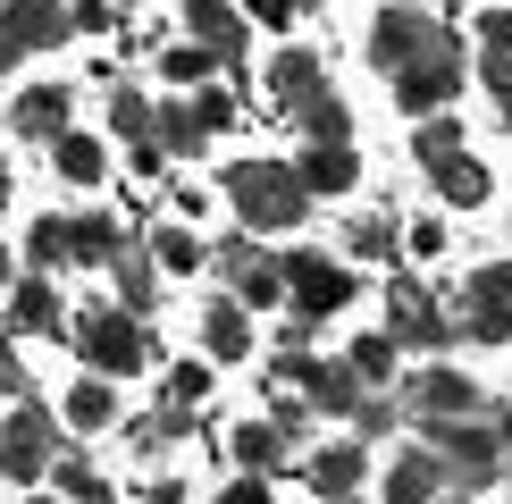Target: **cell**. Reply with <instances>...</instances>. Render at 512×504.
Returning <instances> with one entry per match:
<instances>
[{"mask_svg":"<svg viewBox=\"0 0 512 504\" xmlns=\"http://www.w3.org/2000/svg\"><path fill=\"white\" fill-rule=\"evenodd\" d=\"M496 437H504V446H512V387H504V420H496Z\"/></svg>","mask_w":512,"mask_h":504,"instance_id":"47","label":"cell"},{"mask_svg":"<svg viewBox=\"0 0 512 504\" xmlns=\"http://www.w3.org/2000/svg\"><path fill=\"white\" fill-rule=\"evenodd\" d=\"M17 59H26V51H17V42H9V34H0V76H9V68H17Z\"/></svg>","mask_w":512,"mask_h":504,"instance_id":"46","label":"cell"},{"mask_svg":"<svg viewBox=\"0 0 512 504\" xmlns=\"http://www.w3.org/2000/svg\"><path fill=\"white\" fill-rule=\"evenodd\" d=\"M353 177H361L353 143H311V152L294 160V185H303V194H345Z\"/></svg>","mask_w":512,"mask_h":504,"instance_id":"15","label":"cell"},{"mask_svg":"<svg viewBox=\"0 0 512 504\" xmlns=\"http://www.w3.org/2000/svg\"><path fill=\"white\" fill-rule=\"evenodd\" d=\"M479 68H487V84H496V101L512 118V17H487L479 26Z\"/></svg>","mask_w":512,"mask_h":504,"instance_id":"23","label":"cell"},{"mask_svg":"<svg viewBox=\"0 0 512 504\" xmlns=\"http://www.w3.org/2000/svg\"><path fill=\"white\" fill-rule=\"evenodd\" d=\"M403 252H420V261H437V252H445V227H437V219H412V236H403Z\"/></svg>","mask_w":512,"mask_h":504,"instance_id":"41","label":"cell"},{"mask_svg":"<svg viewBox=\"0 0 512 504\" xmlns=\"http://www.w3.org/2000/svg\"><path fill=\"white\" fill-rule=\"evenodd\" d=\"M387 336H395V345H445L454 320L437 311V294L420 286V278H395L387 286Z\"/></svg>","mask_w":512,"mask_h":504,"instance_id":"8","label":"cell"},{"mask_svg":"<svg viewBox=\"0 0 512 504\" xmlns=\"http://www.w3.org/2000/svg\"><path fill=\"white\" fill-rule=\"evenodd\" d=\"M152 261H160V269H202V236H194V227H160V236H152Z\"/></svg>","mask_w":512,"mask_h":504,"instance_id":"35","label":"cell"},{"mask_svg":"<svg viewBox=\"0 0 512 504\" xmlns=\"http://www.w3.org/2000/svg\"><path fill=\"white\" fill-rule=\"evenodd\" d=\"M210 68H219L210 42H168V51H160V76H168V84H202Z\"/></svg>","mask_w":512,"mask_h":504,"instance_id":"32","label":"cell"},{"mask_svg":"<svg viewBox=\"0 0 512 504\" xmlns=\"http://www.w3.org/2000/svg\"><path fill=\"white\" fill-rule=\"evenodd\" d=\"M68 336H76V353H84V362H93L101 378H135V370H143V353H152L126 303H93V311H84V320H76Z\"/></svg>","mask_w":512,"mask_h":504,"instance_id":"3","label":"cell"},{"mask_svg":"<svg viewBox=\"0 0 512 504\" xmlns=\"http://www.w3.org/2000/svg\"><path fill=\"white\" fill-rule=\"evenodd\" d=\"M185 17H194V34H202V42H210L219 59H236V42H244V17L227 9V0H194Z\"/></svg>","mask_w":512,"mask_h":504,"instance_id":"28","label":"cell"},{"mask_svg":"<svg viewBox=\"0 0 512 504\" xmlns=\"http://www.w3.org/2000/svg\"><path fill=\"white\" fill-rule=\"evenodd\" d=\"M126 236H118V219H68V261H84V269H110V252H118Z\"/></svg>","mask_w":512,"mask_h":504,"instance_id":"26","label":"cell"},{"mask_svg":"<svg viewBox=\"0 0 512 504\" xmlns=\"http://www.w3.org/2000/svg\"><path fill=\"white\" fill-rule=\"evenodd\" d=\"M51 160H59V177H68V185H101V177H110L101 135H76V126H59V135H51Z\"/></svg>","mask_w":512,"mask_h":504,"instance_id":"17","label":"cell"},{"mask_svg":"<svg viewBox=\"0 0 512 504\" xmlns=\"http://www.w3.org/2000/svg\"><path fill=\"white\" fill-rule=\"evenodd\" d=\"M0 286H9V244H0Z\"/></svg>","mask_w":512,"mask_h":504,"instance_id":"48","label":"cell"},{"mask_svg":"<svg viewBox=\"0 0 512 504\" xmlns=\"http://www.w3.org/2000/svg\"><path fill=\"white\" fill-rule=\"evenodd\" d=\"M26 261H34V269H59V261H68V219H34V227H26Z\"/></svg>","mask_w":512,"mask_h":504,"instance_id":"34","label":"cell"},{"mask_svg":"<svg viewBox=\"0 0 512 504\" xmlns=\"http://www.w3.org/2000/svg\"><path fill=\"white\" fill-rule=\"evenodd\" d=\"M412 412H420V429H437V420H479L487 395H479V378H462V370H420L412 378Z\"/></svg>","mask_w":512,"mask_h":504,"instance_id":"9","label":"cell"},{"mask_svg":"<svg viewBox=\"0 0 512 504\" xmlns=\"http://www.w3.org/2000/svg\"><path fill=\"white\" fill-rule=\"evenodd\" d=\"M26 504H59V496H26Z\"/></svg>","mask_w":512,"mask_h":504,"instance_id":"51","label":"cell"},{"mask_svg":"<svg viewBox=\"0 0 512 504\" xmlns=\"http://www.w3.org/2000/svg\"><path fill=\"white\" fill-rule=\"evenodd\" d=\"M219 504H269V479H261V471H244V479H236V488H227Z\"/></svg>","mask_w":512,"mask_h":504,"instance_id":"45","label":"cell"},{"mask_svg":"<svg viewBox=\"0 0 512 504\" xmlns=\"http://www.w3.org/2000/svg\"><path fill=\"white\" fill-rule=\"evenodd\" d=\"M9 328H26V336H59V328H68V320H59V294L42 286V278L9 286Z\"/></svg>","mask_w":512,"mask_h":504,"instance_id":"19","label":"cell"},{"mask_svg":"<svg viewBox=\"0 0 512 504\" xmlns=\"http://www.w3.org/2000/svg\"><path fill=\"white\" fill-rule=\"evenodd\" d=\"M445 462L429 454V446H403L395 454V471H387V504H445Z\"/></svg>","mask_w":512,"mask_h":504,"instance_id":"13","label":"cell"},{"mask_svg":"<svg viewBox=\"0 0 512 504\" xmlns=\"http://www.w3.org/2000/svg\"><path fill=\"white\" fill-rule=\"evenodd\" d=\"M252 17H261V26H294V17H303V0H244Z\"/></svg>","mask_w":512,"mask_h":504,"instance_id":"43","label":"cell"},{"mask_svg":"<svg viewBox=\"0 0 512 504\" xmlns=\"http://www.w3.org/2000/svg\"><path fill=\"white\" fill-rule=\"evenodd\" d=\"M462 328L479 345H504L512 336V261H487L471 286H462Z\"/></svg>","mask_w":512,"mask_h":504,"instance_id":"7","label":"cell"},{"mask_svg":"<svg viewBox=\"0 0 512 504\" xmlns=\"http://www.w3.org/2000/svg\"><path fill=\"white\" fill-rule=\"evenodd\" d=\"M110 126H118V135H152V101H143V93H110Z\"/></svg>","mask_w":512,"mask_h":504,"instance_id":"38","label":"cell"},{"mask_svg":"<svg viewBox=\"0 0 512 504\" xmlns=\"http://www.w3.org/2000/svg\"><path fill=\"white\" fill-rule=\"evenodd\" d=\"M101 26H110V0H76L68 9V34H101Z\"/></svg>","mask_w":512,"mask_h":504,"instance_id":"42","label":"cell"},{"mask_svg":"<svg viewBox=\"0 0 512 504\" xmlns=\"http://www.w3.org/2000/svg\"><path fill=\"white\" fill-rule=\"evenodd\" d=\"M51 471H59V496L68 504H110V488H101V471L84 454H51Z\"/></svg>","mask_w":512,"mask_h":504,"instance_id":"31","label":"cell"},{"mask_svg":"<svg viewBox=\"0 0 512 504\" xmlns=\"http://www.w3.org/2000/svg\"><path fill=\"white\" fill-rule=\"evenodd\" d=\"M345 420H353V429H361V437H387V429H395V404H387V395H370V387H361Z\"/></svg>","mask_w":512,"mask_h":504,"instance_id":"37","label":"cell"},{"mask_svg":"<svg viewBox=\"0 0 512 504\" xmlns=\"http://www.w3.org/2000/svg\"><path fill=\"white\" fill-rule=\"evenodd\" d=\"M429 177H437V194L454 202V210H471V202H487V168H479L471 152H445V160H429Z\"/></svg>","mask_w":512,"mask_h":504,"instance_id":"21","label":"cell"},{"mask_svg":"<svg viewBox=\"0 0 512 504\" xmlns=\"http://www.w3.org/2000/svg\"><path fill=\"white\" fill-rule=\"evenodd\" d=\"M168 395H177V404H202V395H210V370H202V362H177V370H168Z\"/></svg>","mask_w":512,"mask_h":504,"instance_id":"40","label":"cell"},{"mask_svg":"<svg viewBox=\"0 0 512 504\" xmlns=\"http://www.w3.org/2000/svg\"><path fill=\"white\" fill-rule=\"evenodd\" d=\"M345 244L361 252V261H387V252H395V219H387V210H361V219L345 227Z\"/></svg>","mask_w":512,"mask_h":504,"instance_id":"33","label":"cell"},{"mask_svg":"<svg viewBox=\"0 0 512 504\" xmlns=\"http://www.w3.org/2000/svg\"><path fill=\"white\" fill-rule=\"evenodd\" d=\"M420 446H429L437 462H445V479H454V488H479L487 471H496V462L512 454L496 429H487V412L479 420H437V429H420Z\"/></svg>","mask_w":512,"mask_h":504,"instance_id":"4","label":"cell"},{"mask_svg":"<svg viewBox=\"0 0 512 504\" xmlns=\"http://www.w3.org/2000/svg\"><path fill=\"white\" fill-rule=\"evenodd\" d=\"M227 202H236V219L252 227V236H277V227H294V219L311 210V194L294 185V168H277V160L227 168Z\"/></svg>","mask_w":512,"mask_h":504,"instance_id":"1","label":"cell"},{"mask_svg":"<svg viewBox=\"0 0 512 504\" xmlns=\"http://www.w3.org/2000/svg\"><path fill=\"white\" fill-rule=\"evenodd\" d=\"M387 76H395V101H403V110H445V101H454V84H462V42L437 26V34L420 42L403 68H387Z\"/></svg>","mask_w":512,"mask_h":504,"instance_id":"5","label":"cell"},{"mask_svg":"<svg viewBox=\"0 0 512 504\" xmlns=\"http://www.w3.org/2000/svg\"><path fill=\"white\" fill-rule=\"evenodd\" d=\"M0 34L17 51H59L68 42V0H0Z\"/></svg>","mask_w":512,"mask_h":504,"instance_id":"11","label":"cell"},{"mask_svg":"<svg viewBox=\"0 0 512 504\" xmlns=\"http://www.w3.org/2000/svg\"><path fill=\"white\" fill-rule=\"evenodd\" d=\"M429 34H437V17H429V9H412V0H395V9H378V17H370V42H361V51H370L378 68H403V59H412Z\"/></svg>","mask_w":512,"mask_h":504,"instance_id":"10","label":"cell"},{"mask_svg":"<svg viewBox=\"0 0 512 504\" xmlns=\"http://www.w3.org/2000/svg\"><path fill=\"white\" fill-rule=\"evenodd\" d=\"M110 420H118V387H110V378H76V387H68V429H110Z\"/></svg>","mask_w":512,"mask_h":504,"instance_id":"24","label":"cell"},{"mask_svg":"<svg viewBox=\"0 0 512 504\" xmlns=\"http://www.w3.org/2000/svg\"><path fill=\"white\" fill-rule=\"evenodd\" d=\"M303 479L319 496H353L361 488V446H319L311 462H303Z\"/></svg>","mask_w":512,"mask_h":504,"instance_id":"22","label":"cell"},{"mask_svg":"<svg viewBox=\"0 0 512 504\" xmlns=\"http://www.w3.org/2000/svg\"><path fill=\"white\" fill-rule=\"evenodd\" d=\"M68 110H76V101H68V84H26V93L9 101V126H17L26 143H51L59 126H68Z\"/></svg>","mask_w":512,"mask_h":504,"instance_id":"14","label":"cell"},{"mask_svg":"<svg viewBox=\"0 0 512 504\" xmlns=\"http://www.w3.org/2000/svg\"><path fill=\"white\" fill-rule=\"evenodd\" d=\"M0 202H9V168H0Z\"/></svg>","mask_w":512,"mask_h":504,"instance_id":"49","label":"cell"},{"mask_svg":"<svg viewBox=\"0 0 512 504\" xmlns=\"http://www.w3.org/2000/svg\"><path fill=\"white\" fill-rule=\"evenodd\" d=\"M319 504H353V496H319Z\"/></svg>","mask_w":512,"mask_h":504,"instance_id":"50","label":"cell"},{"mask_svg":"<svg viewBox=\"0 0 512 504\" xmlns=\"http://www.w3.org/2000/svg\"><path fill=\"white\" fill-rule=\"evenodd\" d=\"M227 446H236L244 471H277V462H286V429H277V420H244Z\"/></svg>","mask_w":512,"mask_h":504,"instance_id":"27","label":"cell"},{"mask_svg":"<svg viewBox=\"0 0 512 504\" xmlns=\"http://www.w3.org/2000/svg\"><path fill=\"white\" fill-rule=\"evenodd\" d=\"M0 395H26V370H17V345H9V328H0Z\"/></svg>","mask_w":512,"mask_h":504,"instance_id":"44","label":"cell"},{"mask_svg":"<svg viewBox=\"0 0 512 504\" xmlns=\"http://www.w3.org/2000/svg\"><path fill=\"white\" fill-rule=\"evenodd\" d=\"M277 278H286V303H294V311H286V336H311L328 311L353 303V278H345L336 261H319V252H286Z\"/></svg>","mask_w":512,"mask_h":504,"instance_id":"2","label":"cell"},{"mask_svg":"<svg viewBox=\"0 0 512 504\" xmlns=\"http://www.w3.org/2000/svg\"><path fill=\"white\" fill-rule=\"evenodd\" d=\"M345 370L361 378V387H387V370H395V336H387V328H378V336H353Z\"/></svg>","mask_w":512,"mask_h":504,"instance_id":"30","label":"cell"},{"mask_svg":"<svg viewBox=\"0 0 512 504\" xmlns=\"http://www.w3.org/2000/svg\"><path fill=\"white\" fill-rule=\"evenodd\" d=\"M202 345L219 353V362H244V353H252V320H244V303H236V294L202 311Z\"/></svg>","mask_w":512,"mask_h":504,"instance_id":"18","label":"cell"},{"mask_svg":"<svg viewBox=\"0 0 512 504\" xmlns=\"http://www.w3.org/2000/svg\"><path fill=\"white\" fill-rule=\"evenodd\" d=\"M194 118H202V126H227V118H236V93L202 76V93H194Z\"/></svg>","mask_w":512,"mask_h":504,"instance_id":"39","label":"cell"},{"mask_svg":"<svg viewBox=\"0 0 512 504\" xmlns=\"http://www.w3.org/2000/svg\"><path fill=\"white\" fill-rule=\"evenodd\" d=\"M286 118L303 126L311 143H345V135H353V110H345V101H336V93H311V101H294Z\"/></svg>","mask_w":512,"mask_h":504,"instance_id":"25","label":"cell"},{"mask_svg":"<svg viewBox=\"0 0 512 504\" xmlns=\"http://www.w3.org/2000/svg\"><path fill=\"white\" fill-rule=\"evenodd\" d=\"M51 454H59V412L42 404V395H26V404L0 420V471L9 479H42Z\"/></svg>","mask_w":512,"mask_h":504,"instance_id":"6","label":"cell"},{"mask_svg":"<svg viewBox=\"0 0 512 504\" xmlns=\"http://www.w3.org/2000/svg\"><path fill=\"white\" fill-rule=\"evenodd\" d=\"M412 152H420V168H429V160H445V152H462V126H454V118H429V126L412 135Z\"/></svg>","mask_w":512,"mask_h":504,"instance_id":"36","label":"cell"},{"mask_svg":"<svg viewBox=\"0 0 512 504\" xmlns=\"http://www.w3.org/2000/svg\"><path fill=\"white\" fill-rule=\"evenodd\" d=\"M152 143H160V160H194L210 143V126L194 118V101H185V110H152Z\"/></svg>","mask_w":512,"mask_h":504,"instance_id":"20","label":"cell"},{"mask_svg":"<svg viewBox=\"0 0 512 504\" xmlns=\"http://www.w3.org/2000/svg\"><path fill=\"white\" fill-rule=\"evenodd\" d=\"M110 269H118V294H126V311H152V252L118 244V252H110Z\"/></svg>","mask_w":512,"mask_h":504,"instance_id":"29","label":"cell"},{"mask_svg":"<svg viewBox=\"0 0 512 504\" xmlns=\"http://www.w3.org/2000/svg\"><path fill=\"white\" fill-rule=\"evenodd\" d=\"M445 9H462V0H445Z\"/></svg>","mask_w":512,"mask_h":504,"instance_id":"52","label":"cell"},{"mask_svg":"<svg viewBox=\"0 0 512 504\" xmlns=\"http://www.w3.org/2000/svg\"><path fill=\"white\" fill-rule=\"evenodd\" d=\"M219 269H227V286H236V303H244V311L286 303V278H277V261H261L244 236H236V244H219Z\"/></svg>","mask_w":512,"mask_h":504,"instance_id":"12","label":"cell"},{"mask_svg":"<svg viewBox=\"0 0 512 504\" xmlns=\"http://www.w3.org/2000/svg\"><path fill=\"white\" fill-rule=\"evenodd\" d=\"M269 93L286 101V110H294V101H311V93H328L319 51H303V42H294V51H277V59H269Z\"/></svg>","mask_w":512,"mask_h":504,"instance_id":"16","label":"cell"}]
</instances>
